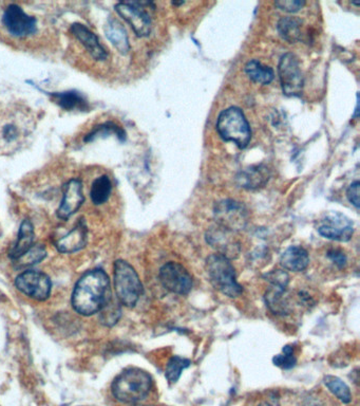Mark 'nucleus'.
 <instances>
[{"label": "nucleus", "mask_w": 360, "mask_h": 406, "mask_svg": "<svg viewBox=\"0 0 360 406\" xmlns=\"http://www.w3.org/2000/svg\"><path fill=\"white\" fill-rule=\"evenodd\" d=\"M113 297L109 276L101 269L88 271L79 279L72 293V307L81 315H92Z\"/></svg>", "instance_id": "f257e3e1"}, {"label": "nucleus", "mask_w": 360, "mask_h": 406, "mask_svg": "<svg viewBox=\"0 0 360 406\" xmlns=\"http://www.w3.org/2000/svg\"><path fill=\"white\" fill-rule=\"evenodd\" d=\"M33 130L31 112L16 106L0 109V155L19 150Z\"/></svg>", "instance_id": "f03ea898"}, {"label": "nucleus", "mask_w": 360, "mask_h": 406, "mask_svg": "<svg viewBox=\"0 0 360 406\" xmlns=\"http://www.w3.org/2000/svg\"><path fill=\"white\" fill-rule=\"evenodd\" d=\"M152 387V375L141 368H128L120 373L111 385L115 399L122 403L143 401Z\"/></svg>", "instance_id": "7ed1b4c3"}, {"label": "nucleus", "mask_w": 360, "mask_h": 406, "mask_svg": "<svg viewBox=\"0 0 360 406\" xmlns=\"http://www.w3.org/2000/svg\"><path fill=\"white\" fill-rule=\"evenodd\" d=\"M211 285L227 297L235 299L243 292V288L237 281L236 270L231 260L222 255L213 254L207 257L205 264Z\"/></svg>", "instance_id": "20e7f679"}, {"label": "nucleus", "mask_w": 360, "mask_h": 406, "mask_svg": "<svg viewBox=\"0 0 360 406\" xmlns=\"http://www.w3.org/2000/svg\"><path fill=\"white\" fill-rule=\"evenodd\" d=\"M217 132L223 140L235 143L241 150L251 142V127L243 111L238 107L227 108L219 114Z\"/></svg>", "instance_id": "39448f33"}, {"label": "nucleus", "mask_w": 360, "mask_h": 406, "mask_svg": "<svg viewBox=\"0 0 360 406\" xmlns=\"http://www.w3.org/2000/svg\"><path fill=\"white\" fill-rule=\"evenodd\" d=\"M115 289L117 301L128 308H133L144 292L138 273L131 265L122 259L115 263Z\"/></svg>", "instance_id": "423d86ee"}, {"label": "nucleus", "mask_w": 360, "mask_h": 406, "mask_svg": "<svg viewBox=\"0 0 360 406\" xmlns=\"http://www.w3.org/2000/svg\"><path fill=\"white\" fill-rule=\"evenodd\" d=\"M213 217L217 226L236 233L246 228L249 214L241 202L225 199L218 202L213 208Z\"/></svg>", "instance_id": "0eeeda50"}, {"label": "nucleus", "mask_w": 360, "mask_h": 406, "mask_svg": "<svg viewBox=\"0 0 360 406\" xmlns=\"http://www.w3.org/2000/svg\"><path fill=\"white\" fill-rule=\"evenodd\" d=\"M282 91L288 97H300L302 95L304 79L296 55L286 53L280 58L278 66Z\"/></svg>", "instance_id": "6e6552de"}, {"label": "nucleus", "mask_w": 360, "mask_h": 406, "mask_svg": "<svg viewBox=\"0 0 360 406\" xmlns=\"http://www.w3.org/2000/svg\"><path fill=\"white\" fill-rule=\"evenodd\" d=\"M318 233L322 237L335 242H347L354 233L353 221L339 212H329L319 224Z\"/></svg>", "instance_id": "1a4fd4ad"}, {"label": "nucleus", "mask_w": 360, "mask_h": 406, "mask_svg": "<svg viewBox=\"0 0 360 406\" xmlns=\"http://www.w3.org/2000/svg\"><path fill=\"white\" fill-rule=\"evenodd\" d=\"M158 279L163 287L174 295H186L193 289V277L186 268L178 263L165 264L160 269Z\"/></svg>", "instance_id": "9d476101"}, {"label": "nucleus", "mask_w": 360, "mask_h": 406, "mask_svg": "<svg viewBox=\"0 0 360 406\" xmlns=\"http://www.w3.org/2000/svg\"><path fill=\"white\" fill-rule=\"evenodd\" d=\"M15 286L24 295L36 301H46L50 297L52 283L44 273L40 271H26L18 275Z\"/></svg>", "instance_id": "9b49d317"}, {"label": "nucleus", "mask_w": 360, "mask_h": 406, "mask_svg": "<svg viewBox=\"0 0 360 406\" xmlns=\"http://www.w3.org/2000/svg\"><path fill=\"white\" fill-rule=\"evenodd\" d=\"M3 22L8 32L14 38H26L35 33L38 30V22L35 18L28 15L17 5H10L6 9Z\"/></svg>", "instance_id": "f8f14e48"}, {"label": "nucleus", "mask_w": 360, "mask_h": 406, "mask_svg": "<svg viewBox=\"0 0 360 406\" xmlns=\"http://www.w3.org/2000/svg\"><path fill=\"white\" fill-rule=\"evenodd\" d=\"M205 238L207 244L217 251V254L222 255L229 260L238 258L241 253V244L235 237V233L217 224L207 230Z\"/></svg>", "instance_id": "ddd939ff"}, {"label": "nucleus", "mask_w": 360, "mask_h": 406, "mask_svg": "<svg viewBox=\"0 0 360 406\" xmlns=\"http://www.w3.org/2000/svg\"><path fill=\"white\" fill-rule=\"evenodd\" d=\"M115 11L131 26L138 38H146L152 32V18L138 3H120Z\"/></svg>", "instance_id": "4468645a"}, {"label": "nucleus", "mask_w": 360, "mask_h": 406, "mask_svg": "<svg viewBox=\"0 0 360 406\" xmlns=\"http://www.w3.org/2000/svg\"><path fill=\"white\" fill-rule=\"evenodd\" d=\"M85 197L83 195V185L77 179H72L65 185L64 197L58 210L60 219L67 220L74 215L83 205Z\"/></svg>", "instance_id": "2eb2a0df"}, {"label": "nucleus", "mask_w": 360, "mask_h": 406, "mask_svg": "<svg viewBox=\"0 0 360 406\" xmlns=\"http://www.w3.org/2000/svg\"><path fill=\"white\" fill-rule=\"evenodd\" d=\"M270 178V171L268 167L263 164H258L242 169L236 177V182L242 189L254 191L263 187Z\"/></svg>", "instance_id": "dca6fc26"}, {"label": "nucleus", "mask_w": 360, "mask_h": 406, "mask_svg": "<svg viewBox=\"0 0 360 406\" xmlns=\"http://www.w3.org/2000/svg\"><path fill=\"white\" fill-rule=\"evenodd\" d=\"M73 36L86 48L89 54L97 61H105L108 54L104 47L99 44V38L87 26L81 24H74L71 26Z\"/></svg>", "instance_id": "f3484780"}, {"label": "nucleus", "mask_w": 360, "mask_h": 406, "mask_svg": "<svg viewBox=\"0 0 360 406\" xmlns=\"http://www.w3.org/2000/svg\"><path fill=\"white\" fill-rule=\"evenodd\" d=\"M282 268L293 272H302L310 265L308 251L302 247L292 246L286 249L280 257Z\"/></svg>", "instance_id": "a211bd4d"}, {"label": "nucleus", "mask_w": 360, "mask_h": 406, "mask_svg": "<svg viewBox=\"0 0 360 406\" xmlns=\"http://www.w3.org/2000/svg\"><path fill=\"white\" fill-rule=\"evenodd\" d=\"M86 244V224L81 220L72 231L56 242V248L62 253H74L84 248Z\"/></svg>", "instance_id": "6ab92c4d"}, {"label": "nucleus", "mask_w": 360, "mask_h": 406, "mask_svg": "<svg viewBox=\"0 0 360 406\" xmlns=\"http://www.w3.org/2000/svg\"><path fill=\"white\" fill-rule=\"evenodd\" d=\"M106 38L122 54H127L130 50L129 38L125 28L115 18H109L104 26Z\"/></svg>", "instance_id": "aec40b11"}, {"label": "nucleus", "mask_w": 360, "mask_h": 406, "mask_svg": "<svg viewBox=\"0 0 360 406\" xmlns=\"http://www.w3.org/2000/svg\"><path fill=\"white\" fill-rule=\"evenodd\" d=\"M264 299L268 309L277 315H288L292 311L290 297L286 293V289L284 288L270 286V289L266 291Z\"/></svg>", "instance_id": "412c9836"}, {"label": "nucleus", "mask_w": 360, "mask_h": 406, "mask_svg": "<svg viewBox=\"0 0 360 406\" xmlns=\"http://www.w3.org/2000/svg\"><path fill=\"white\" fill-rule=\"evenodd\" d=\"M34 242V228L30 220L26 219L22 222L18 234L17 242L14 244L13 249L10 251L9 256L13 260H18L20 257L24 256L30 249L33 247Z\"/></svg>", "instance_id": "4be33fe9"}, {"label": "nucleus", "mask_w": 360, "mask_h": 406, "mask_svg": "<svg viewBox=\"0 0 360 406\" xmlns=\"http://www.w3.org/2000/svg\"><path fill=\"white\" fill-rule=\"evenodd\" d=\"M301 26H302V22L298 17L286 16L278 22L277 29L284 40L291 42V44H295V42L302 40Z\"/></svg>", "instance_id": "5701e85b"}, {"label": "nucleus", "mask_w": 360, "mask_h": 406, "mask_svg": "<svg viewBox=\"0 0 360 406\" xmlns=\"http://www.w3.org/2000/svg\"><path fill=\"white\" fill-rule=\"evenodd\" d=\"M244 70L252 81L261 85H268L275 77L274 70L270 67L264 66L259 61H249Z\"/></svg>", "instance_id": "b1692460"}, {"label": "nucleus", "mask_w": 360, "mask_h": 406, "mask_svg": "<svg viewBox=\"0 0 360 406\" xmlns=\"http://www.w3.org/2000/svg\"><path fill=\"white\" fill-rule=\"evenodd\" d=\"M53 97L60 107L66 110H85L88 106L86 97L76 91L54 93Z\"/></svg>", "instance_id": "393cba45"}, {"label": "nucleus", "mask_w": 360, "mask_h": 406, "mask_svg": "<svg viewBox=\"0 0 360 406\" xmlns=\"http://www.w3.org/2000/svg\"><path fill=\"white\" fill-rule=\"evenodd\" d=\"M111 192H113V183L109 177L104 175L95 179L93 182L90 192L91 200L95 205H103L109 199Z\"/></svg>", "instance_id": "a878e982"}, {"label": "nucleus", "mask_w": 360, "mask_h": 406, "mask_svg": "<svg viewBox=\"0 0 360 406\" xmlns=\"http://www.w3.org/2000/svg\"><path fill=\"white\" fill-rule=\"evenodd\" d=\"M323 383L327 389L343 403L349 404L352 401V393L350 391V387L338 377L327 375L323 379Z\"/></svg>", "instance_id": "bb28decb"}, {"label": "nucleus", "mask_w": 360, "mask_h": 406, "mask_svg": "<svg viewBox=\"0 0 360 406\" xmlns=\"http://www.w3.org/2000/svg\"><path fill=\"white\" fill-rule=\"evenodd\" d=\"M191 365V361L188 359L182 358V357L174 356L168 361L165 370V377L167 379L170 384H174L178 382L181 378L183 370L188 368Z\"/></svg>", "instance_id": "cd10ccee"}, {"label": "nucleus", "mask_w": 360, "mask_h": 406, "mask_svg": "<svg viewBox=\"0 0 360 406\" xmlns=\"http://www.w3.org/2000/svg\"><path fill=\"white\" fill-rule=\"evenodd\" d=\"M101 321L104 325L113 326L117 323L119 318H121V307L120 302H115L113 297L106 303V305L101 308Z\"/></svg>", "instance_id": "c85d7f7f"}, {"label": "nucleus", "mask_w": 360, "mask_h": 406, "mask_svg": "<svg viewBox=\"0 0 360 406\" xmlns=\"http://www.w3.org/2000/svg\"><path fill=\"white\" fill-rule=\"evenodd\" d=\"M46 256L47 252L44 247L34 246L16 262H17L19 268H22V267L24 268V267L33 266V265L38 264V263L44 260Z\"/></svg>", "instance_id": "c756f323"}, {"label": "nucleus", "mask_w": 360, "mask_h": 406, "mask_svg": "<svg viewBox=\"0 0 360 406\" xmlns=\"http://www.w3.org/2000/svg\"><path fill=\"white\" fill-rule=\"evenodd\" d=\"M272 363L282 369H291L296 366L297 359L294 356V350L291 345H286L282 350L281 354H277L272 358Z\"/></svg>", "instance_id": "7c9ffc66"}, {"label": "nucleus", "mask_w": 360, "mask_h": 406, "mask_svg": "<svg viewBox=\"0 0 360 406\" xmlns=\"http://www.w3.org/2000/svg\"><path fill=\"white\" fill-rule=\"evenodd\" d=\"M115 134L120 139H121V140H125V132H124L122 128H120L119 126L115 125L113 123H106L95 128L91 134H89L88 136L85 138V141L89 142V141L95 140V139L99 138V136H103L104 134Z\"/></svg>", "instance_id": "2f4dec72"}, {"label": "nucleus", "mask_w": 360, "mask_h": 406, "mask_svg": "<svg viewBox=\"0 0 360 406\" xmlns=\"http://www.w3.org/2000/svg\"><path fill=\"white\" fill-rule=\"evenodd\" d=\"M264 279L270 283L272 287L284 288V289H286L290 283V276L284 270H272V272L264 275Z\"/></svg>", "instance_id": "473e14b6"}, {"label": "nucleus", "mask_w": 360, "mask_h": 406, "mask_svg": "<svg viewBox=\"0 0 360 406\" xmlns=\"http://www.w3.org/2000/svg\"><path fill=\"white\" fill-rule=\"evenodd\" d=\"M275 6L281 11L295 13V12L300 11L306 6V1H303V0H279V1L275 3Z\"/></svg>", "instance_id": "72a5a7b5"}, {"label": "nucleus", "mask_w": 360, "mask_h": 406, "mask_svg": "<svg viewBox=\"0 0 360 406\" xmlns=\"http://www.w3.org/2000/svg\"><path fill=\"white\" fill-rule=\"evenodd\" d=\"M327 256L331 259L332 263L338 269H343L347 266V256H345L343 251L338 250V249H332L327 252Z\"/></svg>", "instance_id": "f704fd0d"}, {"label": "nucleus", "mask_w": 360, "mask_h": 406, "mask_svg": "<svg viewBox=\"0 0 360 406\" xmlns=\"http://www.w3.org/2000/svg\"><path fill=\"white\" fill-rule=\"evenodd\" d=\"M359 181H355L350 185L347 191V199L357 210L359 209Z\"/></svg>", "instance_id": "c9c22d12"}, {"label": "nucleus", "mask_w": 360, "mask_h": 406, "mask_svg": "<svg viewBox=\"0 0 360 406\" xmlns=\"http://www.w3.org/2000/svg\"><path fill=\"white\" fill-rule=\"evenodd\" d=\"M306 406H322V404L319 401H316V400L315 401H310L309 400L308 404H306Z\"/></svg>", "instance_id": "e433bc0d"}, {"label": "nucleus", "mask_w": 360, "mask_h": 406, "mask_svg": "<svg viewBox=\"0 0 360 406\" xmlns=\"http://www.w3.org/2000/svg\"><path fill=\"white\" fill-rule=\"evenodd\" d=\"M358 97H359V95H357V106H356V110H355V114H354V118H357L358 117V112H359V99H358Z\"/></svg>", "instance_id": "4c0bfd02"}, {"label": "nucleus", "mask_w": 360, "mask_h": 406, "mask_svg": "<svg viewBox=\"0 0 360 406\" xmlns=\"http://www.w3.org/2000/svg\"><path fill=\"white\" fill-rule=\"evenodd\" d=\"M258 406H270V404L268 403H265V402H264V403H261L260 404V405Z\"/></svg>", "instance_id": "58836bf2"}]
</instances>
